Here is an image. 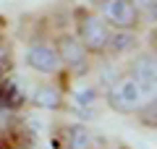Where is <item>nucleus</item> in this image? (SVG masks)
I'll return each instance as SVG.
<instances>
[{
    "instance_id": "f257e3e1",
    "label": "nucleus",
    "mask_w": 157,
    "mask_h": 149,
    "mask_svg": "<svg viewBox=\"0 0 157 149\" xmlns=\"http://www.w3.org/2000/svg\"><path fill=\"white\" fill-rule=\"evenodd\" d=\"M73 29L76 39L84 44V50L92 58H107V42L113 29L92 11L89 6H78L73 11Z\"/></svg>"
},
{
    "instance_id": "f03ea898",
    "label": "nucleus",
    "mask_w": 157,
    "mask_h": 149,
    "mask_svg": "<svg viewBox=\"0 0 157 149\" xmlns=\"http://www.w3.org/2000/svg\"><path fill=\"white\" fill-rule=\"evenodd\" d=\"M144 99H147L144 89L139 86V81H136L131 73L115 76L107 84V92H105L107 107H110L113 113H118V115H134Z\"/></svg>"
},
{
    "instance_id": "7ed1b4c3",
    "label": "nucleus",
    "mask_w": 157,
    "mask_h": 149,
    "mask_svg": "<svg viewBox=\"0 0 157 149\" xmlns=\"http://www.w3.org/2000/svg\"><path fill=\"white\" fill-rule=\"evenodd\" d=\"M92 11L102 18L110 29H123V32H139L141 16L136 11L134 0H92Z\"/></svg>"
},
{
    "instance_id": "20e7f679",
    "label": "nucleus",
    "mask_w": 157,
    "mask_h": 149,
    "mask_svg": "<svg viewBox=\"0 0 157 149\" xmlns=\"http://www.w3.org/2000/svg\"><path fill=\"white\" fill-rule=\"evenodd\" d=\"M52 44H55L58 55H60V63L68 71V76L78 78V76H86L92 71V55L84 50V44L76 39L73 32H60Z\"/></svg>"
},
{
    "instance_id": "39448f33",
    "label": "nucleus",
    "mask_w": 157,
    "mask_h": 149,
    "mask_svg": "<svg viewBox=\"0 0 157 149\" xmlns=\"http://www.w3.org/2000/svg\"><path fill=\"white\" fill-rule=\"evenodd\" d=\"M58 149H107V139L84 123H66L55 131Z\"/></svg>"
},
{
    "instance_id": "423d86ee",
    "label": "nucleus",
    "mask_w": 157,
    "mask_h": 149,
    "mask_svg": "<svg viewBox=\"0 0 157 149\" xmlns=\"http://www.w3.org/2000/svg\"><path fill=\"white\" fill-rule=\"evenodd\" d=\"M24 63H26V68L42 73V76H58L63 71V63H60V55H58L55 44L45 42V39H37V42L26 44Z\"/></svg>"
},
{
    "instance_id": "0eeeda50",
    "label": "nucleus",
    "mask_w": 157,
    "mask_h": 149,
    "mask_svg": "<svg viewBox=\"0 0 157 149\" xmlns=\"http://www.w3.org/2000/svg\"><path fill=\"white\" fill-rule=\"evenodd\" d=\"M126 73H131V76L139 81V86L144 89L147 97L157 94V58L155 55H136L134 60L128 63Z\"/></svg>"
},
{
    "instance_id": "6e6552de",
    "label": "nucleus",
    "mask_w": 157,
    "mask_h": 149,
    "mask_svg": "<svg viewBox=\"0 0 157 149\" xmlns=\"http://www.w3.org/2000/svg\"><path fill=\"white\" fill-rule=\"evenodd\" d=\"M32 105L39 107V110H63L66 107V97H63V89L58 86V84H39L37 89L32 92Z\"/></svg>"
},
{
    "instance_id": "1a4fd4ad",
    "label": "nucleus",
    "mask_w": 157,
    "mask_h": 149,
    "mask_svg": "<svg viewBox=\"0 0 157 149\" xmlns=\"http://www.w3.org/2000/svg\"><path fill=\"white\" fill-rule=\"evenodd\" d=\"M139 47L136 32H123V29H113L110 42H107V58H123Z\"/></svg>"
},
{
    "instance_id": "9d476101",
    "label": "nucleus",
    "mask_w": 157,
    "mask_h": 149,
    "mask_svg": "<svg viewBox=\"0 0 157 149\" xmlns=\"http://www.w3.org/2000/svg\"><path fill=\"white\" fill-rule=\"evenodd\" d=\"M134 115H136V120H139L144 128H149V131H157V94L147 97L144 102L139 105V110H136Z\"/></svg>"
},
{
    "instance_id": "9b49d317",
    "label": "nucleus",
    "mask_w": 157,
    "mask_h": 149,
    "mask_svg": "<svg viewBox=\"0 0 157 149\" xmlns=\"http://www.w3.org/2000/svg\"><path fill=\"white\" fill-rule=\"evenodd\" d=\"M136 11H139L141 21H152L157 24V0H134Z\"/></svg>"
},
{
    "instance_id": "f8f14e48",
    "label": "nucleus",
    "mask_w": 157,
    "mask_h": 149,
    "mask_svg": "<svg viewBox=\"0 0 157 149\" xmlns=\"http://www.w3.org/2000/svg\"><path fill=\"white\" fill-rule=\"evenodd\" d=\"M147 44H149V52L157 58V26L149 29V37H147Z\"/></svg>"
},
{
    "instance_id": "ddd939ff",
    "label": "nucleus",
    "mask_w": 157,
    "mask_h": 149,
    "mask_svg": "<svg viewBox=\"0 0 157 149\" xmlns=\"http://www.w3.org/2000/svg\"><path fill=\"white\" fill-rule=\"evenodd\" d=\"M13 149H34L32 144H21V147H13Z\"/></svg>"
}]
</instances>
